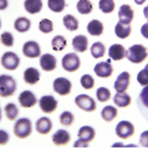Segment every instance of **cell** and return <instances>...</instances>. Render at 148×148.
Returning a JSON list of instances; mask_svg holds the SVG:
<instances>
[{"label": "cell", "mask_w": 148, "mask_h": 148, "mask_svg": "<svg viewBox=\"0 0 148 148\" xmlns=\"http://www.w3.org/2000/svg\"><path fill=\"white\" fill-rule=\"evenodd\" d=\"M1 20H0V28H1Z\"/></svg>", "instance_id": "cell-50"}, {"label": "cell", "mask_w": 148, "mask_h": 148, "mask_svg": "<svg viewBox=\"0 0 148 148\" xmlns=\"http://www.w3.org/2000/svg\"><path fill=\"white\" fill-rule=\"evenodd\" d=\"M114 102L117 107H121V108H124L127 107L131 104L132 98L130 94L124 92H117L114 95Z\"/></svg>", "instance_id": "cell-23"}, {"label": "cell", "mask_w": 148, "mask_h": 148, "mask_svg": "<svg viewBox=\"0 0 148 148\" xmlns=\"http://www.w3.org/2000/svg\"><path fill=\"white\" fill-rule=\"evenodd\" d=\"M140 32H141L142 35L144 36L145 39H148V23H145L140 29Z\"/></svg>", "instance_id": "cell-44"}, {"label": "cell", "mask_w": 148, "mask_h": 148, "mask_svg": "<svg viewBox=\"0 0 148 148\" xmlns=\"http://www.w3.org/2000/svg\"><path fill=\"white\" fill-rule=\"evenodd\" d=\"M57 59L51 54H44L40 58V65L42 70L46 72L52 71L56 69Z\"/></svg>", "instance_id": "cell-16"}, {"label": "cell", "mask_w": 148, "mask_h": 148, "mask_svg": "<svg viewBox=\"0 0 148 148\" xmlns=\"http://www.w3.org/2000/svg\"><path fill=\"white\" fill-rule=\"evenodd\" d=\"M87 30L91 36H99L103 33V24L100 20L94 19L89 22L87 26Z\"/></svg>", "instance_id": "cell-24"}, {"label": "cell", "mask_w": 148, "mask_h": 148, "mask_svg": "<svg viewBox=\"0 0 148 148\" xmlns=\"http://www.w3.org/2000/svg\"><path fill=\"white\" fill-rule=\"evenodd\" d=\"M108 56L114 61L121 60L126 57L125 48L120 44H114L109 47Z\"/></svg>", "instance_id": "cell-18"}, {"label": "cell", "mask_w": 148, "mask_h": 148, "mask_svg": "<svg viewBox=\"0 0 148 148\" xmlns=\"http://www.w3.org/2000/svg\"><path fill=\"white\" fill-rule=\"evenodd\" d=\"M23 53L28 58H37L40 55L41 51L37 42L35 41H29L23 45Z\"/></svg>", "instance_id": "cell-13"}, {"label": "cell", "mask_w": 148, "mask_h": 148, "mask_svg": "<svg viewBox=\"0 0 148 148\" xmlns=\"http://www.w3.org/2000/svg\"><path fill=\"white\" fill-rule=\"evenodd\" d=\"M1 118H2V112H1V109L0 107V122H1Z\"/></svg>", "instance_id": "cell-49"}, {"label": "cell", "mask_w": 148, "mask_h": 148, "mask_svg": "<svg viewBox=\"0 0 148 148\" xmlns=\"http://www.w3.org/2000/svg\"><path fill=\"white\" fill-rule=\"evenodd\" d=\"M20 59L17 54L12 52H4L1 57V65L7 71H14L20 65Z\"/></svg>", "instance_id": "cell-6"}, {"label": "cell", "mask_w": 148, "mask_h": 148, "mask_svg": "<svg viewBox=\"0 0 148 148\" xmlns=\"http://www.w3.org/2000/svg\"><path fill=\"white\" fill-rule=\"evenodd\" d=\"M59 120L62 126L69 127L73 124L75 121V116L71 112L64 111L59 116Z\"/></svg>", "instance_id": "cell-37"}, {"label": "cell", "mask_w": 148, "mask_h": 148, "mask_svg": "<svg viewBox=\"0 0 148 148\" xmlns=\"http://www.w3.org/2000/svg\"><path fill=\"white\" fill-rule=\"evenodd\" d=\"M31 26V22L25 17H20L15 20L14 23V28L17 32L25 33L29 30Z\"/></svg>", "instance_id": "cell-27"}, {"label": "cell", "mask_w": 148, "mask_h": 148, "mask_svg": "<svg viewBox=\"0 0 148 148\" xmlns=\"http://www.w3.org/2000/svg\"><path fill=\"white\" fill-rule=\"evenodd\" d=\"M131 75L127 71L121 73L117 77L116 80L114 82V87L117 92H124L129 88L130 84Z\"/></svg>", "instance_id": "cell-10"}, {"label": "cell", "mask_w": 148, "mask_h": 148, "mask_svg": "<svg viewBox=\"0 0 148 148\" xmlns=\"http://www.w3.org/2000/svg\"><path fill=\"white\" fill-rule=\"evenodd\" d=\"M94 71L97 76L106 78L112 75L114 68L110 62V59H108L107 62H100L97 63L94 68Z\"/></svg>", "instance_id": "cell-12"}, {"label": "cell", "mask_w": 148, "mask_h": 148, "mask_svg": "<svg viewBox=\"0 0 148 148\" xmlns=\"http://www.w3.org/2000/svg\"><path fill=\"white\" fill-rule=\"evenodd\" d=\"M72 46L76 52H85L88 47V37L84 35H77L72 39Z\"/></svg>", "instance_id": "cell-22"}, {"label": "cell", "mask_w": 148, "mask_h": 148, "mask_svg": "<svg viewBox=\"0 0 148 148\" xmlns=\"http://www.w3.org/2000/svg\"><path fill=\"white\" fill-rule=\"evenodd\" d=\"M8 0H0V11L4 10L8 7Z\"/></svg>", "instance_id": "cell-45"}, {"label": "cell", "mask_w": 148, "mask_h": 148, "mask_svg": "<svg viewBox=\"0 0 148 148\" xmlns=\"http://www.w3.org/2000/svg\"><path fill=\"white\" fill-rule=\"evenodd\" d=\"M17 90V82L12 76L0 75V97L7 98L13 96Z\"/></svg>", "instance_id": "cell-2"}, {"label": "cell", "mask_w": 148, "mask_h": 148, "mask_svg": "<svg viewBox=\"0 0 148 148\" xmlns=\"http://www.w3.org/2000/svg\"><path fill=\"white\" fill-rule=\"evenodd\" d=\"M0 41L7 47H11L14 44V36L10 32L4 31L0 35Z\"/></svg>", "instance_id": "cell-40"}, {"label": "cell", "mask_w": 148, "mask_h": 148, "mask_svg": "<svg viewBox=\"0 0 148 148\" xmlns=\"http://www.w3.org/2000/svg\"><path fill=\"white\" fill-rule=\"evenodd\" d=\"M97 100L101 102H106L111 99V93L106 87H99L96 91Z\"/></svg>", "instance_id": "cell-36"}, {"label": "cell", "mask_w": 148, "mask_h": 148, "mask_svg": "<svg viewBox=\"0 0 148 148\" xmlns=\"http://www.w3.org/2000/svg\"><path fill=\"white\" fill-rule=\"evenodd\" d=\"M58 102L52 95L43 96L39 100V107L40 110L46 114H51L56 110Z\"/></svg>", "instance_id": "cell-9"}, {"label": "cell", "mask_w": 148, "mask_h": 148, "mask_svg": "<svg viewBox=\"0 0 148 148\" xmlns=\"http://www.w3.org/2000/svg\"><path fill=\"white\" fill-rule=\"evenodd\" d=\"M77 10L80 14L88 15L93 10V4L90 0H79L77 4Z\"/></svg>", "instance_id": "cell-31"}, {"label": "cell", "mask_w": 148, "mask_h": 148, "mask_svg": "<svg viewBox=\"0 0 148 148\" xmlns=\"http://www.w3.org/2000/svg\"><path fill=\"white\" fill-rule=\"evenodd\" d=\"M143 13H144L145 17L148 20V5L146 6L143 10Z\"/></svg>", "instance_id": "cell-47"}, {"label": "cell", "mask_w": 148, "mask_h": 148, "mask_svg": "<svg viewBox=\"0 0 148 148\" xmlns=\"http://www.w3.org/2000/svg\"><path fill=\"white\" fill-rule=\"evenodd\" d=\"M53 91L60 96L68 95L71 92L72 83L68 78L59 77L56 78L53 84Z\"/></svg>", "instance_id": "cell-8"}, {"label": "cell", "mask_w": 148, "mask_h": 148, "mask_svg": "<svg viewBox=\"0 0 148 148\" xmlns=\"http://www.w3.org/2000/svg\"><path fill=\"white\" fill-rule=\"evenodd\" d=\"M6 117L11 121L14 120L19 115V109L14 103H8L4 107Z\"/></svg>", "instance_id": "cell-32"}, {"label": "cell", "mask_w": 148, "mask_h": 148, "mask_svg": "<svg viewBox=\"0 0 148 148\" xmlns=\"http://www.w3.org/2000/svg\"><path fill=\"white\" fill-rule=\"evenodd\" d=\"M63 23L65 28L69 31H75L79 28V21L72 15H66L63 17Z\"/></svg>", "instance_id": "cell-29"}, {"label": "cell", "mask_w": 148, "mask_h": 148, "mask_svg": "<svg viewBox=\"0 0 148 148\" xmlns=\"http://www.w3.org/2000/svg\"><path fill=\"white\" fill-rule=\"evenodd\" d=\"M71 140L70 133L65 129H59L52 136V141L56 146H64Z\"/></svg>", "instance_id": "cell-17"}, {"label": "cell", "mask_w": 148, "mask_h": 148, "mask_svg": "<svg viewBox=\"0 0 148 148\" xmlns=\"http://www.w3.org/2000/svg\"><path fill=\"white\" fill-rule=\"evenodd\" d=\"M66 45H67V42H66V39L61 35L54 36L51 41L52 49L56 52H61L64 50Z\"/></svg>", "instance_id": "cell-33"}, {"label": "cell", "mask_w": 148, "mask_h": 148, "mask_svg": "<svg viewBox=\"0 0 148 148\" xmlns=\"http://www.w3.org/2000/svg\"><path fill=\"white\" fill-rule=\"evenodd\" d=\"M140 143L144 147H148V130L145 131L140 134Z\"/></svg>", "instance_id": "cell-43"}, {"label": "cell", "mask_w": 148, "mask_h": 148, "mask_svg": "<svg viewBox=\"0 0 148 148\" xmlns=\"http://www.w3.org/2000/svg\"><path fill=\"white\" fill-rule=\"evenodd\" d=\"M10 140V134L7 131L3 129H0V146L7 145Z\"/></svg>", "instance_id": "cell-42"}, {"label": "cell", "mask_w": 148, "mask_h": 148, "mask_svg": "<svg viewBox=\"0 0 148 148\" xmlns=\"http://www.w3.org/2000/svg\"><path fill=\"white\" fill-rule=\"evenodd\" d=\"M126 57L132 63H142L147 58V49L142 44H134L126 52Z\"/></svg>", "instance_id": "cell-1"}, {"label": "cell", "mask_w": 148, "mask_h": 148, "mask_svg": "<svg viewBox=\"0 0 148 148\" xmlns=\"http://www.w3.org/2000/svg\"><path fill=\"white\" fill-rule=\"evenodd\" d=\"M14 133L19 139H26L32 133V123L27 118H21L14 124Z\"/></svg>", "instance_id": "cell-3"}, {"label": "cell", "mask_w": 148, "mask_h": 148, "mask_svg": "<svg viewBox=\"0 0 148 148\" xmlns=\"http://www.w3.org/2000/svg\"><path fill=\"white\" fill-rule=\"evenodd\" d=\"M146 1L147 0H134V2L138 5H143L144 3L146 2Z\"/></svg>", "instance_id": "cell-48"}, {"label": "cell", "mask_w": 148, "mask_h": 148, "mask_svg": "<svg viewBox=\"0 0 148 148\" xmlns=\"http://www.w3.org/2000/svg\"><path fill=\"white\" fill-rule=\"evenodd\" d=\"M137 80L139 84L143 86H148V63L145 65L144 69L138 73Z\"/></svg>", "instance_id": "cell-41"}, {"label": "cell", "mask_w": 148, "mask_h": 148, "mask_svg": "<svg viewBox=\"0 0 148 148\" xmlns=\"http://www.w3.org/2000/svg\"><path fill=\"white\" fill-rule=\"evenodd\" d=\"M39 30L43 33H51L53 30V24L51 20L44 18L39 22Z\"/></svg>", "instance_id": "cell-38"}, {"label": "cell", "mask_w": 148, "mask_h": 148, "mask_svg": "<svg viewBox=\"0 0 148 148\" xmlns=\"http://www.w3.org/2000/svg\"><path fill=\"white\" fill-rule=\"evenodd\" d=\"M48 7L54 12H61L66 7L65 0H48Z\"/></svg>", "instance_id": "cell-34"}, {"label": "cell", "mask_w": 148, "mask_h": 148, "mask_svg": "<svg viewBox=\"0 0 148 148\" xmlns=\"http://www.w3.org/2000/svg\"><path fill=\"white\" fill-rule=\"evenodd\" d=\"M80 84L85 89H92L95 86V80L92 78V75H89V74H85L81 77Z\"/></svg>", "instance_id": "cell-39"}, {"label": "cell", "mask_w": 148, "mask_h": 148, "mask_svg": "<svg viewBox=\"0 0 148 148\" xmlns=\"http://www.w3.org/2000/svg\"><path fill=\"white\" fill-rule=\"evenodd\" d=\"M18 101L20 106L23 108H30L36 105L37 103V98L32 91L25 90L20 94Z\"/></svg>", "instance_id": "cell-14"}, {"label": "cell", "mask_w": 148, "mask_h": 148, "mask_svg": "<svg viewBox=\"0 0 148 148\" xmlns=\"http://www.w3.org/2000/svg\"><path fill=\"white\" fill-rule=\"evenodd\" d=\"M53 124L49 118L41 117L38 119L36 123V129L37 132L43 135H46L51 131Z\"/></svg>", "instance_id": "cell-19"}, {"label": "cell", "mask_w": 148, "mask_h": 148, "mask_svg": "<svg viewBox=\"0 0 148 148\" xmlns=\"http://www.w3.org/2000/svg\"><path fill=\"white\" fill-rule=\"evenodd\" d=\"M24 7L26 11L31 15L40 12L43 7L42 0H25Z\"/></svg>", "instance_id": "cell-25"}, {"label": "cell", "mask_w": 148, "mask_h": 148, "mask_svg": "<svg viewBox=\"0 0 148 148\" xmlns=\"http://www.w3.org/2000/svg\"><path fill=\"white\" fill-rule=\"evenodd\" d=\"M137 106L143 117L148 121V86H145L139 94Z\"/></svg>", "instance_id": "cell-11"}, {"label": "cell", "mask_w": 148, "mask_h": 148, "mask_svg": "<svg viewBox=\"0 0 148 148\" xmlns=\"http://www.w3.org/2000/svg\"><path fill=\"white\" fill-rule=\"evenodd\" d=\"M75 103L79 109L85 112H93L97 108L95 100L88 94H82L77 96L75 99Z\"/></svg>", "instance_id": "cell-5"}, {"label": "cell", "mask_w": 148, "mask_h": 148, "mask_svg": "<svg viewBox=\"0 0 148 148\" xmlns=\"http://www.w3.org/2000/svg\"><path fill=\"white\" fill-rule=\"evenodd\" d=\"M101 114L105 121L111 122L118 115V110L112 105H107L103 108Z\"/></svg>", "instance_id": "cell-28"}, {"label": "cell", "mask_w": 148, "mask_h": 148, "mask_svg": "<svg viewBox=\"0 0 148 148\" xmlns=\"http://www.w3.org/2000/svg\"><path fill=\"white\" fill-rule=\"evenodd\" d=\"M119 19L123 24H130L134 17V12L132 7L129 4H123L119 10Z\"/></svg>", "instance_id": "cell-15"}, {"label": "cell", "mask_w": 148, "mask_h": 148, "mask_svg": "<svg viewBox=\"0 0 148 148\" xmlns=\"http://www.w3.org/2000/svg\"><path fill=\"white\" fill-rule=\"evenodd\" d=\"M116 4L114 0H100L99 9L103 13H111L114 11Z\"/></svg>", "instance_id": "cell-35"}, {"label": "cell", "mask_w": 148, "mask_h": 148, "mask_svg": "<svg viewBox=\"0 0 148 148\" xmlns=\"http://www.w3.org/2000/svg\"><path fill=\"white\" fill-rule=\"evenodd\" d=\"M40 73L36 68H27L23 74L24 81L26 84L29 85H35L40 80Z\"/></svg>", "instance_id": "cell-21"}, {"label": "cell", "mask_w": 148, "mask_h": 148, "mask_svg": "<svg viewBox=\"0 0 148 148\" xmlns=\"http://www.w3.org/2000/svg\"><path fill=\"white\" fill-rule=\"evenodd\" d=\"M77 136L79 140L86 143L92 142L95 136V131L89 126H84L79 129Z\"/></svg>", "instance_id": "cell-20"}, {"label": "cell", "mask_w": 148, "mask_h": 148, "mask_svg": "<svg viewBox=\"0 0 148 148\" xmlns=\"http://www.w3.org/2000/svg\"><path fill=\"white\" fill-rule=\"evenodd\" d=\"M80 59L76 53H68L63 57L62 59V65L64 70L69 73L77 71L80 67Z\"/></svg>", "instance_id": "cell-4"}, {"label": "cell", "mask_w": 148, "mask_h": 148, "mask_svg": "<svg viewBox=\"0 0 148 148\" xmlns=\"http://www.w3.org/2000/svg\"><path fill=\"white\" fill-rule=\"evenodd\" d=\"M90 53L95 59L103 57L106 53L105 45L101 41L95 42L90 47Z\"/></svg>", "instance_id": "cell-30"}, {"label": "cell", "mask_w": 148, "mask_h": 148, "mask_svg": "<svg viewBox=\"0 0 148 148\" xmlns=\"http://www.w3.org/2000/svg\"><path fill=\"white\" fill-rule=\"evenodd\" d=\"M73 146L74 147H85L89 146V144L86 143V142H82V141L78 139V140H77L76 142H75Z\"/></svg>", "instance_id": "cell-46"}, {"label": "cell", "mask_w": 148, "mask_h": 148, "mask_svg": "<svg viewBox=\"0 0 148 148\" xmlns=\"http://www.w3.org/2000/svg\"><path fill=\"white\" fill-rule=\"evenodd\" d=\"M132 33V27L130 24H123L117 23L115 27V33L118 38L121 39H125L130 36Z\"/></svg>", "instance_id": "cell-26"}, {"label": "cell", "mask_w": 148, "mask_h": 148, "mask_svg": "<svg viewBox=\"0 0 148 148\" xmlns=\"http://www.w3.org/2000/svg\"><path fill=\"white\" fill-rule=\"evenodd\" d=\"M135 129L131 122L127 120H121L116 127V133L122 139H128L134 134Z\"/></svg>", "instance_id": "cell-7"}]
</instances>
